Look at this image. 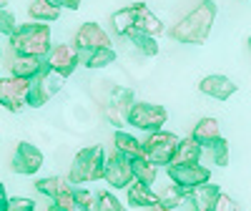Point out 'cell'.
<instances>
[{
	"instance_id": "39",
	"label": "cell",
	"mask_w": 251,
	"mask_h": 211,
	"mask_svg": "<svg viewBox=\"0 0 251 211\" xmlns=\"http://www.w3.org/2000/svg\"><path fill=\"white\" fill-rule=\"evenodd\" d=\"M8 3H10V0H0V10H3V8H8Z\"/></svg>"
},
{
	"instance_id": "33",
	"label": "cell",
	"mask_w": 251,
	"mask_h": 211,
	"mask_svg": "<svg viewBox=\"0 0 251 211\" xmlns=\"http://www.w3.org/2000/svg\"><path fill=\"white\" fill-rule=\"evenodd\" d=\"M211 211H241V204H239L236 199H231L228 194H224V191H221Z\"/></svg>"
},
{
	"instance_id": "18",
	"label": "cell",
	"mask_w": 251,
	"mask_h": 211,
	"mask_svg": "<svg viewBox=\"0 0 251 211\" xmlns=\"http://www.w3.org/2000/svg\"><path fill=\"white\" fill-rule=\"evenodd\" d=\"M128 204L136 206V209H151L158 204V194L149 184H141V181H133L128 186Z\"/></svg>"
},
{
	"instance_id": "9",
	"label": "cell",
	"mask_w": 251,
	"mask_h": 211,
	"mask_svg": "<svg viewBox=\"0 0 251 211\" xmlns=\"http://www.w3.org/2000/svg\"><path fill=\"white\" fill-rule=\"evenodd\" d=\"M78 63H80V53L73 43H58V46H50L48 55H46V66L63 76V78H68L75 68H78Z\"/></svg>"
},
{
	"instance_id": "2",
	"label": "cell",
	"mask_w": 251,
	"mask_h": 211,
	"mask_svg": "<svg viewBox=\"0 0 251 211\" xmlns=\"http://www.w3.org/2000/svg\"><path fill=\"white\" fill-rule=\"evenodd\" d=\"M10 46L15 55H35L46 58L50 51V28L46 23H25L18 26L10 35Z\"/></svg>"
},
{
	"instance_id": "12",
	"label": "cell",
	"mask_w": 251,
	"mask_h": 211,
	"mask_svg": "<svg viewBox=\"0 0 251 211\" xmlns=\"http://www.w3.org/2000/svg\"><path fill=\"white\" fill-rule=\"evenodd\" d=\"M73 46L78 51H96V48H111V35L98 23H83L75 33Z\"/></svg>"
},
{
	"instance_id": "3",
	"label": "cell",
	"mask_w": 251,
	"mask_h": 211,
	"mask_svg": "<svg viewBox=\"0 0 251 211\" xmlns=\"http://www.w3.org/2000/svg\"><path fill=\"white\" fill-rule=\"evenodd\" d=\"M106 171V151L103 146H86L80 149L71 163V184H88V181H100Z\"/></svg>"
},
{
	"instance_id": "20",
	"label": "cell",
	"mask_w": 251,
	"mask_h": 211,
	"mask_svg": "<svg viewBox=\"0 0 251 211\" xmlns=\"http://www.w3.org/2000/svg\"><path fill=\"white\" fill-rule=\"evenodd\" d=\"M71 179H63V176H46V179H38L35 181V191L40 194V196H48L50 201L53 199H58L60 194H66V191H71Z\"/></svg>"
},
{
	"instance_id": "28",
	"label": "cell",
	"mask_w": 251,
	"mask_h": 211,
	"mask_svg": "<svg viewBox=\"0 0 251 211\" xmlns=\"http://www.w3.org/2000/svg\"><path fill=\"white\" fill-rule=\"evenodd\" d=\"M128 40H131V46H133L141 55L153 58V55H158V51H161L158 40H156L153 35H146V33H131V35H128Z\"/></svg>"
},
{
	"instance_id": "25",
	"label": "cell",
	"mask_w": 251,
	"mask_h": 211,
	"mask_svg": "<svg viewBox=\"0 0 251 211\" xmlns=\"http://www.w3.org/2000/svg\"><path fill=\"white\" fill-rule=\"evenodd\" d=\"M111 28L116 35L121 38H128L131 33H136V23H133V5L128 8H121L111 15Z\"/></svg>"
},
{
	"instance_id": "31",
	"label": "cell",
	"mask_w": 251,
	"mask_h": 211,
	"mask_svg": "<svg viewBox=\"0 0 251 211\" xmlns=\"http://www.w3.org/2000/svg\"><path fill=\"white\" fill-rule=\"evenodd\" d=\"M73 199H75L78 211H93V206H96V196L88 188H73Z\"/></svg>"
},
{
	"instance_id": "41",
	"label": "cell",
	"mask_w": 251,
	"mask_h": 211,
	"mask_svg": "<svg viewBox=\"0 0 251 211\" xmlns=\"http://www.w3.org/2000/svg\"><path fill=\"white\" fill-rule=\"evenodd\" d=\"M249 53H251V38H249Z\"/></svg>"
},
{
	"instance_id": "11",
	"label": "cell",
	"mask_w": 251,
	"mask_h": 211,
	"mask_svg": "<svg viewBox=\"0 0 251 211\" xmlns=\"http://www.w3.org/2000/svg\"><path fill=\"white\" fill-rule=\"evenodd\" d=\"M43 151L38 146L28 143V141H20L15 146V154H13V171L20 176H35L43 166Z\"/></svg>"
},
{
	"instance_id": "24",
	"label": "cell",
	"mask_w": 251,
	"mask_h": 211,
	"mask_svg": "<svg viewBox=\"0 0 251 211\" xmlns=\"http://www.w3.org/2000/svg\"><path fill=\"white\" fill-rule=\"evenodd\" d=\"M201 151L203 146L196 141V138H181L178 141V149H176V156H174V163H199L201 161Z\"/></svg>"
},
{
	"instance_id": "14",
	"label": "cell",
	"mask_w": 251,
	"mask_h": 211,
	"mask_svg": "<svg viewBox=\"0 0 251 211\" xmlns=\"http://www.w3.org/2000/svg\"><path fill=\"white\" fill-rule=\"evenodd\" d=\"M199 91H201L203 96H211V98H216V101H226V98H231V96L236 93V83H234L231 78L221 76V73H214V76H206V78H201V83H199Z\"/></svg>"
},
{
	"instance_id": "22",
	"label": "cell",
	"mask_w": 251,
	"mask_h": 211,
	"mask_svg": "<svg viewBox=\"0 0 251 211\" xmlns=\"http://www.w3.org/2000/svg\"><path fill=\"white\" fill-rule=\"evenodd\" d=\"M28 18L33 23H53L60 18V8L53 0H33L28 5Z\"/></svg>"
},
{
	"instance_id": "10",
	"label": "cell",
	"mask_w": 251,
	"mask_h": 211,
	"mask_svg": "<svg viewBox=\"0 0 251 211\" xmlns=\"http://www.w3.org/2000/svg\"><path fill=\"white\" fill-rule=\"evenodd\" d=\"M103 181L113 188H128L136 179H133V163L131 158H126L123 154L113 151L111 156H106V171H103Z\"/></svg>"
},
{
	"instance_id": "27",
	"label": "cell",
	"mask_w": 251,
	"mask_h": 211,
	"mask_svg": "<svg viewBox=\"0 0 251 211\" xmlns=\"http://www.w3.org/2000/svg\"><path fill=\"white\" fill-rule=\"evenodd\" d=\"M131 163H133V179L136 181L149 184V186L156 181V176H158V166L156 163H151L149 158H143V156L141 158H133Z\"/></svg>"
},
{
	"instance_id": "6",
	"label": "cell",
	"mask_w": 251,
	"mask_h": 211,
	"mask_svg": "<svg viewBox=\"0 0 251 211\" xmlns=\"http://www.w3.org/2000/svg\"><path fill=\"white\" fill-rule=\"evenodd\" d=\"M28 88H30V80L25 78H18V76L0 78V106L10 113H20L28 106Z\"/></svg>"
},
{
	"instance_id": "37",
	"label": "cell",
	"mask_w": 251,
	"mask_h": 211,
	"mask_svg": "<svg viewBox=\"0 0 251 211\" xmlns=\"http://www.w3.org/2000/svg\"><path fill=\"white\" fill-rule=\"evenodd\" d=\"M8 209V194H5V186L0 184V211Z\"/></svg>"
},
{
	"instance_id": "38",
	"label": "cell",
	"mask_w": 251,
	"mask_h": 211,
	"mask_svg": "<svg viewBox=\"0 0 251 211\" xmlns=\"http://www.w3.org/2000/svg\"><path fill=\"white\" fill-rule=\"evenodd\" d=\"M149 211H169V209H163V206H161V204H156V206H151V209H149Z\"/></svg>"
},
{
	"instance_id": "29",
	"label": "cell",
	"mask_w": 251,
	"mask_h": 211,
	"mask_svg": "<svg viewBox=\"0 0 251 211\" xmlns=\"http://www.w3.org/2000/svg\"><path fill=\"white\" fill-rule=\"evenodd\" d=\"M93 211H126V206L121 204V199H116V194L100 191V194H96V206H93Z\"/></svg>"
},
{
	"instance_id": "8",
	"label": "cell",
	"mask_w": 251,
	"mask_h": 211,
	"mask_svg": "<svg viewBox=\"0 0 251 211\" xmlns=\"http://www.w3.org/2000/svg\"><path fill=\"white\" fill-rule=\"evenodd\" d=\"M166 174H169V179L176 186L186 188V191L194 186L208 184V179H211V171L201 163H169L166 166Z\"/></svg>"
},
{
	"instance_id": "40",
	"label": "cell",
	"mask_w": 251,
	"mask_h": 211,
	"mask_svg": "<svg viewBox=\"0 0 251 211\" xmlns=\"http://www.w3.org/2000/svg\"><path fill=\"white\" fill-rule=\"evenodd\" d=\"M48 211H66V209H60V206H55V204H53V206H50Z\"/></svg>"
},
{
	"instance_id": "16",
	"label": "cell",
	"mask_w": 251,
	"mask_h": 211,
	"mask_svg": "<svg viewBox=\"0 0 251 211\" xmlns=\"http://www.w3.org/2000/svg\"><path fill=\"white\" fill-rule=\"evenodd\" d=\"M221 194V188L214 186V184H201V186H194L186 191V201L194 206V211H211L216 199Z\"/></svg>"
},
{
	"instance_id": "30",
	"label": "cell",
	"mask_w": 251,
	"mask_h": 211,
	"mask_svg": "<svg viewBox=\"0 0 251 211\" xmlns=\"http://www.w3.org/2000/svg\"><path fill=\"white\" fill-rule=\"evenodd\" d=\"M208 149H211V156H214V163L216 166H228V141L226 138L214 141Z\"/></svg>"
},
{
	"instance_id": "1",
	"label": "cell",
	"mask_w": 251,
	"mask_h": 211,
	"mask_svg": "<svg viewBox=\"0 0 251 211\" xmlns=\"http://www.w3.org/2000/svg\"><path fill=\"white\" fill-rule=\"evenodd\" d=\"M214 20H216V3H214V0H201V3H196L169 30V35L176 40V43L201 46V43H206L208 33H211Z\"/></svg>"
},
{
	"instance_id": "13",
	"label": "cell",
	"mask_w": 251,
	"mask_h": 211,
	"mask_svg": "<svg viewBox=\"0 0 251 211\" xmlns=\"http://www.w3.org/2000/svg\"><path fill=\"white\" fill-rule=\"evenodd\" d=\"M131 106H133V93L131 91H116L111 101L103 103V116H106L116 129H123L126 126V116H128L131 111Z\"/></svg>"
},
{
	"instance_id": "36",
	"label": "cell",
	"mask_w": 251,
	"mask_h": 211,
	"mask_svg": "<svg viewBox=\"0 0 251 211\" xmlns=\"http://www.w3.org/2000/svg\"><path fill=\"white\" fill-rule=\"evenodd\" d=\"M58 8H68V10H78L83 0H53Z\"/></svg>"
},
{
	"instance_id": "15",
	"label": "cell",
	"mask_w": 251,
	"mask_h": 211,
	"mask_svg": "<svg viewBox=\"0 0 251 211\" xmlns=\"http://www.w3.org/2000/svg\"><path fill=\"white\" fill-rule=\"evenodd\" d=\"M133 23H136V33H146V35H153V38L166 33V26L151 13V8L146 3L133 5Z\"/></svg>"
},
{
	"instance_id": "5",
	"label": "cell",
	"mask_w": 251,
	"mask_h": 211,
	"mask_svg": "<svg viewBox=\"0 0 251 211\" xmlns=\"http://www.w3.org/2000/svg\"><path fill=\"white\" fill-rule=\"evenodd\" d=\"M169 121V111L158 103H146V101H133L128 116H126V123L133 126L138 131H161L163 123Z\"/></svg>"
},
{
	"instance_id": "26",
	"label": "cell",
	"mask_w": 251,
	"mask_h": 211,
	"mask_svg": "<svg viewBox=\"0 0 251 211\" xmlns=\"http://www.w3.org/2000/svg\"><path fill=\"white\" fill-rule=\"evenodd\" d=\"M183 201H186V188L176 186L174 181L166 188H161V194H158V204L163 209H169V211H176V206H181Z\"/></svg>"
},
{
	"instance_id": "17",
	"label": "cell",
	"mask_w": 251,
	"mask_h": 211,
	"mask_svg": "<svg viewBox=\"0 0 251 211\" xmlns=\"http://www.w3.org/2000/svg\"><path fill=\"white\" fill-rule=\"evenodd\" d=\"M10 66H13V76L25 78V80H33L40 71L46 68V58H35V55H15Z\"/></svg>"
},
{
	"instance_id": "4",
	"label": "cell",
	"mask_w": 251,
	"mask_h": 211,
	"mask_svg": "<svg viewBox=\"0 0 251 211\" xmlns=\"http://www.w3.org/2000/svg\"><path fill=\"white\" fill-rule=\"evenodd\" d=\"M178 136L171 131H151L149 138L143 141V158H149L156 166H169L174 163L176 149H178Z\"/></svg>"
},
{
	"instance_id": "7",
	"label": "cell",
	"mask_w": 251,
	"mask_h": 211,
	"mask_svg": "<svg viewBox=\"0 0 251 211\" xmlns=\"http://www.w3.org/2000/svg\"><path fill=\"white\" fill-rule=\"evenodd\" d=\"M63 86V76L53 73L48 66L40 71L33 80H30V88H28V106L30 108H43V106L50 101V96Z\"/></svg>"
},
{
	"instance_id": "23",
	"label": "cell",
	"mask_w": 251,
	"mask_h": 211,
	"mask_svg": "<svg viewBox=\"0 0 251 211\" xmlns=\"http://www.w3.org/2000/svg\"><path fill=\"white\" fill-rule=\"evenodd\" d=\"M80 53V63L91 71L98 68H108L111 63L116 60V51L113 48H96V51H78Z\"/></svg>"
},
{
	"instance_id": "34",
	"label": "cell",
	"mask_w": 251,
	"mask_h": 211,
	"mask_svg": "<svg viewBox=\"0 0 251 211\" xmlns=\"http://www.w3.org/2000/svg\"><path fill=\"white\" fill-rule=\"evenodd\" d=\"M5 211H35V201L25 199V196H15V199H8Z\"/></svg>"
},
{
	"instance_id": "32",
	"label": "cell",
	"mask_w": 251,
	"mask_h": 211,
	"mask_svg": "<svg viewBox=\"0 0 251 211\" xmlns=\"http://www.w3.org/2000/svg\"><path fill=\"white\" fill-rule=\"evenodd\" d=\"M15 28H18V23H15V15H13L8 8H3V10H0V33L10 38V35L15 33Z\"/></svg>"
},
{
	"instance_id": "19",
	"label": "cell",
	"mask_w": 251,
	"mask_h": 211,
	"mask_svg": "<svg viewBox=\"0 0 251 211\" xmlns=\"http://www.w3.org/2000/svg\"><path fill=\"white\" fill-rule=\"evenodd\" d=\"M191 138H196L203 149H208L214 141L221 138V126H219V121H216V118H201V121L194 126Z\"/></svg>"
},
{
	"instance_id": "42",
	"label": "cell",
	"mask_w": 251,
	"mask_h": 211,
	"mask_svg": "<svg viewBox=\"0 0 251 211\" xmlns=\"http://www.w3.org/2000/svg\"><path fill=\"white\" fill-rule=\"evenodd\" d=\"M0 58H3V48H0Z\"/></svg>"
},
{
	"instance_id": "21",
	"label": "cell",
	"mask_w": 251,
	"mask_h": 211,
	"mask_svg": "<svg viewBox=\"0 0 251 211\" xmlns=\"http://www.w3.org/2000/svg\"><path fill=\"white\" fill-rule=\"evenodd\" d=\"M113 146H116V151H118V154H123L126 158H131V161L143 156V143H141L136 136L126 133L123 129H118V131L113 133Z\"/></svg>"
},
{
	"instance_id": "35",
	"label": "cell",
	"mask_w": 251,
	"mask_h": 211,
	"mask_svg": "<svg viewBox=\"0 0 251 211\" xmlns=\"http://www.w3.org/2000/svg\"><path fill=\"white\" fill-rule=\"evenodd\" d=\"M53 204L60 206V209H66V211H78L75 199H73V188H71V191H66V194H60L58 199H53Z\"/></svg>"
}]
</instances>
